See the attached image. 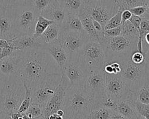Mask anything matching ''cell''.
I'll list each match as a JSON object with an SVG mask.
<instances>
[{
	"mask_svg": "<svg viewBox=\"0 0 149 119\" xmlns=\"http://www.w3.org/2000/svg\"><path fill=\"white\" fill-rule=\"evenodd\" d=\"M2 50H3V48L1 47H0V57H1V53H2ZM1 59V58H0Z\"/></svg>",
	"mask_w": 149,
	"mask_h": 119,
	"instance_id": "6f0895ef",
	"label": "cell"
},
{
	"mask_svg": "<svg viewBox=\"0 0 149 119\" xmlns=\"http://www.w3.org/2000/svg\"><path fill=\"white\" fill-rule=\"evenodd\" d=\"M115 111L128 119H139L140 116L131 99L118 102Z\"/></svg>",
	"mask_w": 149,
	"mask_h": 119,
	"instance_id": "7402d4cb",
	"label": "cell"
},
{
	"mask_svg": "<svg viewBox=\"0 0 149 119\" xmlns=\"http://www.w3.org/2000/svg\"><path fill=\"white\" fill-rule=\"evenodd\" d=\"M9 116H10L11 119H23V113H20L19 112L10 114Z\"/></svg>",
	"mask_w": 149,
	"mask_h": 119,
	"instance_id": "c3c4849f",
	"label": "cell"
},
{
	"mask_svg": "<svg viewBox=\"0 0 149 119\" xmlns=\"http://www.w3.org/2000/svg\"><path fill=\"white\" fill-rule=\"evenodd\" d=\"M90 1H91V0H90Z\"/></svg>",
	"mask_w": 149,
	"mask_h": 119,
	"instance_id": "6125c7cd",
	"label": "cell"
},
{
	"mask_svg": "<svg viewBox=\"0 0 149 119\" xmlns=\"http://www.w3.org/2000/svg\"><path fill=\"white\" fill-rule=\"evenodd\" d=\"M89 39L86 33L60 32L57 42L68 54L69 59L77 61L78 54L81 48Z\"/></svg>",
	"mask_w": 149,
	"mask_h": 119,
	"instance_id": "8fae6325",
	"label": "cell"
},
{
	"mask_svg": "<svg viewBox=\"0 0 149 119\" xmlns=\"http://www.w3.org/2000/svg\"><path fill=\"white\" fill-rule=\"evenodd\" d=\"M42 48L45 49L51 55L58 65L61 73L65 64L69 59V56L63 48L56 41L53 43L44 45Z\"/></svg>",
	"mask_w": 149,
	"mask_h": 119,
	"instance_id": "ac0fdd59",
	"label": "cell"
},
{
	"mask_svg": "<svg viewBox=\"0 0 149 119\" xmlns=\"http://www.w3.org/2000/svg\"><path fill=\"white\" fill-rule=\"evenodd\" d=\"M1 1L3 6L4 7L11 5L22 4L30 2V0H1Z\"/></svg>",
	"mask_w": 149,
	"mask_h": 119,
	"instance_id": "f35d334b",
	"label": "cell"
},
{
	"mask_svg": "<svg viewBox=\"0 0 149 119\" xmlns=\"http://www.w3.org/2000/svg\"><path fill=\"white\" fill-rule=\"evenodd\" d=\"M60 32H74L85 33L80 18L77 15L68 14L64 21L60 25Z\"/></svg>",
	"mask_w": 149,
	"mask_h": 119,
	"instance_id": "44dd1931",
	"label": "cell"
},
{
	"mask_svg": "<svg viewBox=\"0 0 149 119\" xmlns=\"http://www.w3.org/2000/svg\"><path fill=\"white\" fill-rule=\"evenodd\" d=\"M137 38H128L123 36L115 37H105L100 43L106 55L107 63H119L131 57L138 51Z\"/></svg>",
	"mask_w": 149,
	"mask_h": 119,
	"instance_id": "3957f363",
	"label": "cell"
},
{
	"mask_svg": "<svg viewBox=\"0 0 149 119\" xmlns=\"http://www.w3.org/2000/svg\"><path fill=\"white\" fill-rule=\"evenodd\" d=\"M17 37L14 29L13 16L8 6L0 8V39L11 40Z\"/></svg>",
	"mask_w": 149,
	"mask_h": 119,
	"instance_id": "5bb4252c",
	"label": "cell"
},
{
	"mask_svg": "<svg viewBox=\"0 0 149 119\" xmlns=\"http://www.w3.org/2000/svg\"><path fill=\"white\" fill-rule=\"evenodd\" d=\"M77 62L85 75L91 70L103 69L106 58L100 44L88 40L79 51Z\"/></svg>",
	"mask_w": 149,
	"mask_h": 119,
	"instance_id": "8992f818",
	"label": "cell"
},
{
	"mask_svg": "<svg viewBox=\"0 0 149 119\" xmlns=\"http://www.w3.org/2000/svg\"><path fill=\"white\" fill-rule=\"evenodd\" d=\"M111 110L102 105L94 107L85 119H110Z\"/></svg>",
	"mask_w": 149,
	"mask_h": 119,
	"instance_id": "484cf974",
	"label": "cell"
},
{
	"mask_svg": "<svg viewBox=\"0 0 149 119\" xmlns=\"http://www.w3.org/2000/svg\"><path fill=\"white\" fill-rule=\"evenodd\" d=\"M131 61L136 64H141L144 63L145 61V54L141 53V52L136 51L134 52L131 57Z\"/></svg>",
	"mask_w": 149,
	"mask_h": 119,
	"instance_id": "d590c367",
	"label": "cell"
},
{
	"mask_svg": "<svg viewBox=\"0 0 149 119\" xmlns=\"http://www.w3.org/2000/svg\"></svg>",
	"mask_w": 149,
	"mask_h": 119,
	"instance_id": "94428289",
	"label": "cell"
},
{
	"mask_svg": "<svg viewBox=\"0 0 149 119\" xmlns=\"http://www.w3.org/2000/svg\"><path fill=\"white\" fill-rule=\"evenodd\" d=\"M56 113L58 114V115H59L60 116H61V117H64V116H65V112H64V111H63V109H59L58 110H57V111L56 112Z\"/></svg>",
	"mask_w": 149,
	"mask_h": 119,
	"instance_id": "f5cc1de1",
	"label": "cell"
},
{
	"mask_svg": "<svg viewBox=\"0 0 149 119\" xmlns=\"http://www.w3.org/2000/svg\"><path fill=\"white\" fill-rule=\"evenodd\" d=\"M122 33V27L121 26L110 29L108 30H104L103 34L105 37H118V36H120Z\"/></svg>",
	"mask_w": 149,
	"mask_h": 119,
	"instance_id": "8d00e7d4",
	"label": "cell"
},
{
	"mask_svg": "<svg viewBox=\"0 0 149 119\" xmlns=\"http://www.w3.org/2000/svg\"><path fill=\"white\" fill-rule=\"evenodd\" d=\"M146 10H147L146 6L135 7L130 10L132 15H134L136 16H139V17H142L145 14Z\"/></svg>",
	"mask_w": 149,
	"mask_h": 119,
	"instance_id": "74e56055",
	"label": "cell"
},
{
	"mask_svg": "<svg viewBox=\"0 0 149 119\" xmlns=\"http://www.w3.org/2000/svg\"><path fill=\"white\" fill-rule=\"evenodd\" d=\"M47 119H64V118L61 116H60L57 113H54L49 116Z\"/></svg>",
	"mask_w": 149,
	"mask_h": 119,
	"instance_id": "f907efd6",
	"label": "cell"
},
{
	"mask_svg": "<svg viewBox=\"0 0 149 119\" xmlns=\"http://www.w3.org/2000/svg\"><path fill=\"white\" fill-rule=\"evenodd\" d=\"M23 113H25L32 118H37L43 116V108L37 104L31 103L28 109Z\"/></svg>",
	"mask_w": 149,
	"mask_h": 119,
	"instance_id": "4dcf8cb0",
	"label": "cell"
},
{
	"mask_svg": "<svg viewBox=\"0 0 149 119\" xmlns=\"http://www.w3.org/2000/svg\"><path fill=\"white\" fill-rule=\"evenodd\" d=\"M8 41L11 46L16 48L20 51L42 48L40 38H35L33 35H23Z\"/></svg>",
	"mask_w": 149,
	"mask_h": 119,
	"instance_id": "2e32d148",
	"label": "cell"
},
{
	"mask_svg": "<svg viewBox=\"0 0 149 119\" xmlns=\"http://www.w3.org/2000/svg\"><path fill=\"white\" fill-rule=\"evenodd\" d=\"M68 13L60 5L57 0H53L42 12L40 15L60 25L65 19Z\"/></svg>",
	"mask_w": 149,
	"mask_h": 119,
	"instance_id": "e0dca14e",
	"label": "cell"
},
{
	"mask_svg": "<svg viewBox=\"0 0 149 119\" xmlns=\"http://www.w3.org/2000/svg\"><path fill=\"white\" fill-rule=\"evenodd\" d=\"M93 25L95 29V30L98 32L100 33L101 34H103V32H104V29L103 28V26H102L101 24L98 22L97 21L93 19Z\"/></svg>",
	"mask_w": 149,
	"mask_h": 119,
	"instance_id": "f6af8a7d",
	"label": "cell"
},
{
	"mask_svg": "<svg viewBox=\"0 0 149 119\" xmlns=\"http://www.w3.org/2000/svg\"><path fill=\"white\" fill-rule=\"evenodd\" d=\"M81 19L84 29L90 39L101 43L104 38V34L98 33L93 25V19L85 8L78 16Z\"/></svg>",
	"mask_w": 149,
	"mask_h": 119,
	"instance_id": "d6986e66",
	"label": "cell"
},
{
	"mask_svg": "<svg viewBox=\"0 0 149 119\" xmlns=\"http://www.w3.org/2000/svg\"><path fill=\"white\" fill-rule=\"evenodd\" d=\"M144 40L149 45V32H148L144 37Z\"/></svg>",
	"mask_w": 149,
	"mask_h": 119,
	"instance_id": "db71d44e",
	"label": "cell"
},
{
	"mask_svg": "<svg viewBox=\"0 0 149 119\" xmlns=\"http://www.w3.org/2000/svg\"><path fill=\"white\" fill-rule=\"evenodd\" d=\"M18 51L15 50L11 55L0 59V74L5 77L17 75Z\"/></svg>",
	"mask_w": 149,
	"mask_h": 119,
	"instance_id": "ffe728a7",
	"label": "cell"
},
{
	"mask_svg": "<svg viewBox=\"0 0 149 119\" xmlns=\"http://www.w3.org/2000/svg\"><path fill=\"white\" fill-rule=\"evenodd\" d=\"M122 12V10H119V11L117 12V13L106 24V25L104 27V30L115 28L121 26Z\"/></svg>",
	"mask_w": 149,
	"mask_h": 119,
	"instance_id": "d6a6232c",
	"label": "cell"
},
{
	"mask_svg": "<svg viewBox=\"0 0 149 119\" xmlns=\"http://www.w3.org/2000/svg\"><path fill=\"white\" fill-rule=\"evenodd\" d=\"M132 16V14L131 13V12L130 11V10H125L122 11V15H121V17H122V24H123L124 23H125L127 21H129L130 19L131 18Z\"/></svg>",
	"mask_w": 149,
	"mask_h": 119,
	"instance_id": "60d3db41",
	"label": "cell"
},
{
	"mask_svg": "<svg viewBox=\"0 0 149 119\" xmlns=\"http://www.w3.org/2000/svg\"><path fill=\"white\" fill-rule=\"evenodd\" d=\"M84 89L93 98L94 106L101 105L106 93L105 72L103 69L93 70L86 74Z\"/></svg>",
	"mask_w": 149,
	"mask_h": 119,
	"instance_id": "9c48e42d",
	"label": "cell"
},
{
	"mask_svg": "<svg viewBox=\"0 0 149 119\" xmlns=\"http://www.w3.org/2000/svg\"><path fill=\"white\" fill-rule=\"evenodd\" d=\"M131 99L134 101L149 105V79H146L144 84L137 91L132 92Z\"/></svg>",
	"mask_w": 149,
	"mask_h": 119,
	"instance_id": "d4e9b609",
	"label": "cell"
},
{
	"mask_svg": "<svg viewBox=\"0 0 149 119\" xmlns=\"http://www.w3.org/2000/svg\"><path fill=\"white\" fill-rule=\"evenodd\" d=\"M110 119H128L115 110H111Z\"/></svg>",
	"mask_w": 149,
	"mask_h": 119,
	"instance_id": "ee69618b",
	"label": "cell"
},
{
	"mask_svg": "<svg viewBox=\"0 0 149 119\" xmlns=\"http://www.w3.org/2000/svg\"><path fill=\"white\" fill-rule=\"evenodd\" d=\"M24 95L23 82L17 75L6 77L0 98V111L7 115L18 112Z\"/></svg>",
	"mask_w": 149,
	"mask_h": 119,
	"instance_id": "277c9868",
	"label": "cell"
},
{
	"mask_svg": "<svg viewBox=\"0 0 149 119\" xmlns=\"http://www.w3.org/2000/svg\"><path fill=\"white\" fill-rule=\"evenodd\" d=\"M0 119H11L9 115H7L0 111Z\"/></svg>",
	"mask_w": 149,
	"mask_h": 119,
	"instance_id": "816d5d0a",
	"label": "cell"
},
{
	"mask_svg": "<svg viewBox=\"0 0 149 119\" xmlns=\"http://www.w3.org/2000/svg\"><path fill=\"white\" fill-rule=\"evenodd\" d=\"M61 73H64L69 79L70 86L84 85L86 75L76 60L69 61L65 64Z\"/></svg>",
	"mask_w": 149,
	"mask_h": 119,
	"instance_id": "9a60e30c",
	"label": "cell"
},
{
	"mask_svg": "<svg viewBox=\"0 0 149 119\" xmlns=\"http://www.w3.org/2000/svg\"><path fill=\"white\" fill-rule=\"evenodd\" d=\"M35 119H46V118L44 116H42V117H41L40 118H35Z\"/></svg>",
	"mask_w": 149,
	"mask_h": 119,
	"instance_id": "9f6ffc18",
	"label": "cell"
},
{
	"mask_svg": "<svg viewBox=\"0 0 149 119\" xmlns=\"http://www.w3.org/2000/svg\"><path fill=\"white\" fill-rule=\"evenodd\" d=\"M145 71H146V77L149 79V49L147 52L145 53Z\"/></svg>",
	"mask_w": 149,
	"mask_h": 119,
	"instance_id": "b9f144b4",
	"label": "cell"
},
{
	"mask_svg": "<svg viewBox=\"0 0 149 119\" xmlns=\"http://www.w3.org/2000/svg\"><path fill=\"white\" fill-rule=\"evenodd\" d=\"M54 22L52 20H49L44 17L40 15L37 19L36 25L35 27L34 33L33 37L35 38H40L45 29Z\"/></svg>",
	"mask_w": 149,
	"mask_h": 119,
	"instance_id": "4316f807",
	"label": "cell"
},
{
	"mask_svg": "<svg viewBox=\"0 0 149 119\" xmlns=\"http://www.w3.org/2000/svg\"><path fill=\"white\" fill-rule=\"evenodd\" d=\"M113 70V75H118L120 73L121 71V66L118 62L110 63Z\"/></svg>",
	"mask_w": 149,
	"mask_h": 119,
	"instance_id": "7bdbcfd3",
	"label": "cell"
},
{
	"mask_svg": "<svg viewBox=\"0 0 149 119\" xmlns=\"http://www.w3.org/2000/svg\"><path fill=\"white\" fill-rule=\"evenodd\" d=\"M121 35L128 38H139V32L130 21H127L121 25Z\"/></svg>",
	"mask_w": 149,
	"mask_h": 119,
	"instance_id": "f546056e",
	"label": "cell"
},
{
	"mask_svg": "<svg viewBox=\"0 0 149 119\" xmlns=\"http://www.w3.org/2000/svg\"><path fill=\"white\" fill-rule=\"evenodd\" d=\"M149 32V21L142 17V20L140 25L139 36L137 42V50L139 51L144 54L143 51V42L146 34Z\"/></svg>",
	"mask_w": 149,
	"mask_h": 119,
	"instance_id": "83f0119b",
	"label": "cell"
},
{
	"mask_svg": "<svg viewBox=\"0 0 149 119\" xmlns=\"http://www.w3.org/2000/svg\"><path fill=\"white\" fill-rule=\"evenodd\" d=\"M61 78L60 75H52L45 77L40 84L31 90L32 103L41 105L43 109L54 94Z\"/></svg>",
	"mask_w": 149,
	"mask_h": 119,
	"instance_id": "30bf717a",
	"label": "cell"
},
{
	"mask_svg": "<svg viewBox=\"0 0 149 119\" xmlns=\"http://www.w3.org/2000/svg\"><path fill=\"white\" fill-rule=\"evenodd\" d=\"M82 1H83L86 4H87L90 1V0H82Z\"/></svg>",
	"mask_w": 149,
	"mask_h": 119,
	"instance_id": "11a10c76",
	"label": "cell"
},
{
	"mask_svg": "<svg viewBox=\"0 0 149 119\" xmlns=\"http://www.w3.org/2000/svg\"><path fill=\"white\" fill-rule=\"evenodd\" d=\"M139 119H146V118H145L144 117H142V116H141L140 115V116H139Z\"/></svg>",
	"mask_w": 149,
	"mask_h": 119,
	"instance_id": "91938a15",
	"label": "cell"
},
{
	"mask_svg": "<svg viewBox=\"0 0 149 119\" xmlns=\"http://www.w3.org/2000/svg\"><path fill=\"white\" fill-rule=\"evenodd\" d=\"M53 0H30L33 8L40 15L41 12Z\"/></svg>",
	"mask_w": 149,
	"mask_h": 119,
	"instance_id": "836d02e7",
	"label": "cell"
},
{
	"mask_svg": "<svg viewBox=\"0 0 149 119\" xmlns=\"http://www.w3.org/2000/svg\"><path fill=\"white\" fill-rule=\"evenodd\" d=\"M57 1L68 14L79 16L86 7L82 0H57Z\"/></svg>",
	"mask_w": 149,
	"mask_h": 119,
	"instance_id": "603a6c76",
	"label": "cell"
},
{
	"mask_svg": "<svg viewBox=\"0 0 149 119\" xmlns=\"http://www.w3.org/2000/svg\"><path fill=\"white\" fill-rule=\"evenodd\" d=\"M3 4H2V1L1 0H0V8H1V7H3Z\"/></svg>",
	"mask_w": 149,
	"mask_h": 119,
	"instance_id": "680465c9",
	"label": "cell"
},
{
	"mask_svg": "<svg viewBox=\"0 0 149 119\" xmlns=\"http://www.w3.org/2000/svg\"><path fill=\"white\" fill-rule=\"evenodd\" d=\"M60 74L58 65L45 49L19 50L17 76L31 90L47 76Z\"/></svg>",
	"mask_w": 149,
	"mask_h": 119,
	"instance_id": "6da1fadb",
	"label": "cell"
},
{
	"mask_svg": "<svg viewBox=\"0 0 149 119\" xmlns=\"http://www.w3.org/2000/svg\"><path fill=\"white\" fill-rule=\"evenodd\" d=\"M142 20V17L139 16H136L134 15H132L131 18L130 19L129 21H130L132 25L135 27V28L138 30L139 32L140 31V23Z\"/></svg>",
	"mask_w": 149,
	"mask_h": 119,
	"instance_id": "ab89813d",
	"label": "cell"
},
{
	"mask_svg": "<svg viewBox=\"0 0 149 119\" xmlns=\"http://www.w3.org/2000/svg\"><path fill=\"white\" fill-rule=\"evenodd\" d=\"M86 9L104 29L106 24L119 11V7L116 0H91Z\"/></svg>",
	"mask_w": 149,
	"mask_h": 119,
	"instance_id": "ba28073f",
	"label": "cell"
},
{
	"mask_svg": "<svg viewBox=\"0 0 149 119\" xmlns=\"http://www.w3.org/2000/svg\"><path fill=\"white\" fill-rule=\"evenodd\" d=\"M146 6V7H147L146 12L141 17H143V18L147 20L148 21H149V0L148 1V2L147 3Z\"/></svg>",
	"mask_w": 149,
	"mask_h": 119,
	"instance_id": "681fc988",
	"label": "cell"
},
{
	"mask_svg": "<svg viewBox=\"0 0 149 119\" xmlns=\"http://www.w3.org/2000/svg\"><path fill=\"white\" fill-rule=\"evenodd\" d=\"M60 32V25L56 23L51 24L43 32L40 37V39L42 45L55 42L57 41Z\"/></svg>",
	"mask_w": 149,
	"mask_h": 119,
	"instance_id": "cb8c5ba5",
	"label": "cell"
},
{
	"mask_svg": "<svg viewBox=\"0 0 149 119\" xmlns=\"http://www.w3.org/2000/svg\"><path fill=\"white\" fill-rule=\"evenodd\" d=\"M132 101L138 113L145 118L149 119V105L144 104L138 101Z\"/></svg>",
	"mask_w": 149,
	"mask_h": 119,
	"instance_id": "e575fe53",
	"label": "cell"
},
{
	"mask_svg": "<svg viewBox=\"0 0 149 119\" xmlns=\"http://www.w3.org/2000/svg\"><path fill=\"white\" fill-rule=\"evenodd\" d=\"M61 78L55 89L54 94L48 100L43 109V116L47 119L49 116L56 113L57 110L63 108L67 90L70 87V83L64 73H61Z\"/></svg>",
	"mask_w": 149,
	"mask_h": 119,
	"instance_id": "4fadbf2b",
	"label": "cell"
},
{
	"mask_svg": "<svg viewBox=\"0 0 149 119\" xmlns=\"http://www.w3.org/2000/svg\"><path fill=\"white\" fill-rule=\"evenodd\" d=\"M13 16L15 30L17 37L23 35H33L40 15L31 3L8 6Z\"/></svg>",
	"mask_w": 149,
	"mask_h": 119,
	"instance_id": "5b68a950",
	"label": "cell"
},
{
	"mask_svg": "<svg viewBox=\"0 0 149 119\" xmlns=\"http://www.w3.org/2000/svg\"><path fill=\"white\" fill-rule=\"evenodd\" d=\"M23 85L25 88V95H24V99L19 107L18 112L20 113H23L25 112L29 108V107L32 103V98H31V89H29L25 83H23Z\"/></svg>",
	"mask_w": 149,
	"mask_h": 119,
	"instance_id": "1f68e13d",
	"label": "cell"
},
{
	"mask_svg": "<svg viewBox=\"0 0 149 119\" xmlns=\"http://www.w3.org/2000/svg\"><path fill=\"white\" fill-rule=\"evenodd\" d=\"M119 10H130L138 6H146L148 0H116Z\"/></svg>",
	"mask_w": 149,
	"mask_h": 119,
	"instance_id": "f1b7e54d",
	"label": "cell"
},
{
	"mask_svg": "<svg viewBox=\"0 0 149 119\" xmlns=\"http://www.w3.org/2000/svg\"><path fill=\"white\" fill-rule=\"evenodd\" d=\"M6 77L4 76L3 75L0 74V98H1V92L4 85V83L6 80Z\"/></svg>",
	"mask_w": 149,
	"mask_h": 119,
	"instance_id": "7dc6e473",
	"label": "cell"
},
{
	"mask_svg": "<svg viewBox=\"0 0 149 119\" xmlns=\"http://www.w3.org/2000/svg\"><path fill=\"white\" fill-rule=\"evenodd\" d=\"M94 106L93 98L84 85L70 86L66 91L63 105L64 119H85Z\"/></svg>",
	"mask_w": 149,
	"mask_h": 119,
	"instance_id": "7a4b0ae2",
	"label": "cell"
},
{
	"mask_svg": "<svg viewBox=\"0 0 149 119\" xmlns=\"http://www.w3.org/2000/svg\"><path fill=\"white\" fill-rule=\"evenodd\" d=\"M106 93L116 102L131 98L132 92L121 77L120 74L105 73Z\"/></svg>",
	"mask_w": 149,
	"mask_h": 119,
	"instance_id": "7c38bea8",
	"label": "cell"
},
{
	"mask_svg": "<svg viewBox=\"0 0 149 119\" xmlns=\"http://www.w3.org/2000/svg\"><path fill=\"white\" fill-rule=\"evenodd\" d=\"M120 75L131 92L137 91L146 82L144 63L141 64L134 63L131 57L120 63Z\"/></svg>",
	"mask_w": 149,
	"mask_h": 119,
	"instance_id": "52a82bcc",
	"label": "cell"
},
{
	"mask_svg": "<svg viewBox=\"0 0 149 119\" xmlns=\"http://www.w3.org/2000/svg\"><path fill=\"white\" fill-rule=\"evenodd\" d=\"M0 47H1L2 48H16L11 46L7 40L1 39H0ZM16 49H17V48H16Z\"/></svg>",
	"mask_w": 149,
	"mask_h": 119,
	"instance_id": "bcb514c9",
	"label": "cell"
}]
</instances>
